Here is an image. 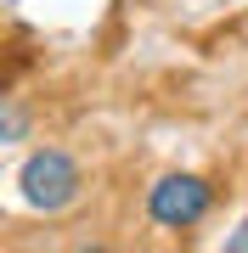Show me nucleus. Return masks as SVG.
<instances>
[{"label": "nucleus", "mask_w": 248, "mask_h": 253, "mask_svg": "<svg viewBox=\"0 0 248 253\" xmlns=\"http://www.w3.org/2000/svg\"><path fill=\"white\" fill-rule=\"evenodd\" d=\"M17 197L40 214H62L85 197V169L74 152L62 146H34L23 163H17Z\"/></svg>", "instance_id": "obj_1"}, {"label": "nucleus", "mask_w": 248, "mask_h": 253, "mask_svg": "<svg viewBox=\"0 0 248 253\" xmlns=\"http://www.w3.org/2000/svg\"><path fill=\"white\" fill-rule=\"evenodd\" d=\"M209 214H214V186L192 169L164 174L158 186H147V219L158 231H198Z\"/></svg>", "instance_id": "obj_2"}, {"label": "nucleus", "mask_w": 248, "mask_h": 253, "mask_svg": "<svg viewBox=\"0 0 248 253\" xmlns=\"http://www.w3.org/2000/svg\"><path fill=\"white\" fill-rule=\"evenodd\" d=\"M28 135V113L17 107V101H6V124H0V141H23Z\"/></svg>", "instance_id": "obj_3"}, {"label": "nucleus", "mask_w": 248, "mask_h": 253, "mask_svg": "<svg viewBox=\"0 0 248 253\" xmlns=\"http://www.w3.org/2000/svg\"><path fill=\"white\" fill-rule=\"evenodd\" d=\"M226 253H248V214L237 219V231L226 236Z\"/></svg>", "instance_id": "obj_4"}]
</instances>
